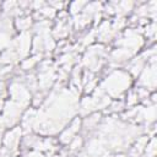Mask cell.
I'll use <instances>...</instances> for the list:
<instances>
[{"label": "cell", "mask_w": 157, "mask_h": 157, "mask_svg": "<svg viewBox=\"0 0 157 157\" xmlns=\"http://www.w3.org/2000/svg\"><path fill=\"white\" fill-rule=\"evenodd\" d=\"M115 157H128V156H125V155H123V153H120V155H117Z\"/></svg>", "instance_id": "4dcf8cb0"}, {"label": "cell", "mask_w": 157, "mask_h": 157, "mask_svg": "<svg viewBox=\"0 0 157 157\" xmlns=\"http://www.w3.org/2000/svg\"><path fill=\"white\" fill-rule=\"evenodd\" d=\"M140 87H144L148 91H155L156 88V55L151 56L147 60V65L140 72L137 81Z\"/></svg>", "instance_id": "3957f363"}, {"label": "cell", "mask_w": 157, "mask_h": 157, "mask_svg": "<svg viewBox=\"0 0 157 157\" xmlns=\"http://www.w3.org/2000/svg\"><path fill=\"white\" fill-rule=\"evenodd\" d=\"M1 145H2V136L0 135V147H1Z\"/></svg>", "instance_id": "1f68e13d"}, {"label": "cell", "mask_w": 157, "mask_h": 157, "mask_svg": "<svg viewBox=\"0 0 157 157\" xmlns=\"http://www.w3.org/2000/svg\"><path fill=\"white\" fill-rule=\"evenodd\" d=\"M135 93H136V96H137V98H139V99L148 98V94H150L148 90H146V88H144V87H139V88H137V91H136Z\"/></svg>", "instance_id": "cb8c5ba5"}, {"label": "cell", "mask_w": 157, "mask_h": 157, "mask_svg": "<svg viewBox=\"0 0 157 157\" xmlns=\"http://www.w3.org/2000/svg\"><path fill=\"white\" fill-rule=\"evenodd\" d=\"M54 157H60V156H54Z\"/></svg>", "instance_id": "d6a6232c"}, {"label": "cell", "mask_w": 157, "mask_h": 157, "mask_svg": "<svg viewBox=\"0 0 157 157\" xmlns=\"http://www.w3.org/2000/svg\"><path fill=\"white\" fill-rule=\"evenodd\" d=\"M23 157H44L40 152H38V151H33V152H29V153H27L26 156H23Z\"/></svg>", "instance_id": "f1b7e54d"}, {"label": "cell", "mask_w": 157, "mask_h": 157, "mask_svg": "<svg viewBox=\"0 0 157 157\" xmlns=\"http://www.w3.org/2000/svg\"><path fill=\"white\" fill-rule=\"evenodd\" d=\"M40 59V55H36V56H32V58H27V59H23V61L21 63V69L22 70H29L32 69L37 61Z\"/></svg>", "instance_id": "d6986e66"}, {"label": "cell", "mask_w": 157, "mask_h": 157, "mask_svg": "<svg viewBox=\"0 0 157 157\" xmlns=\"http://www.w3.org/2000/svg\"><path fill=\"white\" fill-rule=\"evenodd\" d=\"M54 78H55V75H54L53 67L47 70V71L39 72V75H38V87H40V90H48L52 86Z\"/></svg>", "instance_id": "8fae6325"}, {"label": "cell", "mask_w": 157, "mask_h": 157, "mask_svg": "<svg viewBox=\"0 0 157 157\" xmlns=\"http://www.w3.org/2000/svg\"><path fill=\"white\" fill-rule=\"evenodd\" d=\"M93 39H94V31H92V32H90L88 34H86V36L82 38L81 44H82V45H87V44L92 43Z\"/></svg>", "instance_id": "83f0119b"}, {"label": "cell", "mask_w": 157, "mask_h": 157, "mask_svg": "<svg viewBox=\"0 0 157 157\" xmlns=\"http://www.w3.org/2000/svg\"><path fill=\"white\" fill-rule=\"evenodd\" d=\"M55 11L56 10H54L52 6H49L48 4L45 5V6H43L39 11H37L42 17H47V18H53L54 16H55Z\"/></svg>", "instance_id": "44dd1931"}, {"label": "cell", "mask_w": 157, "mask_h": 157, "mask_svg": "<svg viewBox=\"0 0 157 157\" xmlns=\"http://www.w3.org/2000/svg\"><path fill=\"white\" fill-rule=\"evenodd\" d=\"M78 157H90V156H88L86 152H82V153H80V156H78Z\"/></svg>", "instance_id": "f546056e"}, {"label": "cell", "mask_w": 157, "mask_h": 157, "mask_svg": "<svg viewBox=\"0 0 157 157\" xmlns=\"http://www.w3.org/2000/svg\"><path fill=\"white\" fill-rule=\"evenodd\" d=\"M145 32H146V36H147V37H153V36L156 34V22L153 21L151 25L147 23Z\"/></svg>", "instance_id": "d4e9b609"}, {"label": "cell", "mask_w": 157, "mask_h": 157, "mask_svg": "<svg viewBox=\"0 0 157 157\" xmlns=\"http://www.w3.org/2000/svg\"><path fill=\"white\" fill-rule=\"evenodd\" d=\"M86 4H87L86 1H75V2H71L70 4V12H71V15L76 16L80 12H82V10L86 6Z\"/></svg>", "instance_id": "ffe728a7"}, {"label": "cell", "mask_w": 157, "mask_h": 157, "mask_svg": "<svg viewBox=\"0 0 157 157\" xmlns=\"http://www.w3.org/2000/svg\"><path fill=\"white\" fill-rule=\"evenodd\" d=\"M26 107H23L22 104L15 102V101H9L4 104V114L1 115V119L5 124L6 128L13 126L22 117V113L25 110Z\"/></svg>", "instance_id": "277c9868"}, {"label": "cell", "mask_w": 157, "mask_h": 157, "mask_svg": "<svg viewBox=\"0 0 157 157\" xmlns=\"http://www.w3.org/2000/svg\"><path fill=\"white\" fill-rule=\"evenodd\" d=\"M156 151H157V147H156V137L155 136H151V140H148L144 152L146 153V157H155L156 156Z\"/></svg>", "instance_id": "ac0fdd59"}, {"label": "cell", "mask_w": 157, "mask_h": 157, "mask_svg": "<svg viewBox=\"0 0 157 157\" xmlns=\"http://www.w3.org/2000/svg\"><path fill=\"white\" fill-rule=\"evenodd\" d=\"M32 49H33V53H34L36 55H40V54L45 50V44H44V39H43L42 36L37 34V36L33 38Z\"/></svg>", "instance_id": "e0dca14e"}, {"label": "cell", "mask_w": 157, "mask_h": 157, "mask_svg": "<svg viewBox=\"0 0 157 157\" xmlns=\"http://www.w3.org/2000/svg\"><path fill=\"white\" fill-rule=\"evenodd\" d=\"M101 118H102L101 113H97V112H93V113H91V115L85 118V120L82 121V125H81L83 128L85 132L92 131L96 128H98V123L101 121Z\"/></svg>", "instance_id": "7c38bea8"}, {"label": "cell", "mask_w": 157, "mask_h": 157, "mask_svg": "<svg viewBox=\"0 0 157 157\" xmlns=\"http://www.w3.org/2000/svg\"><path fill=\"white\" fill-rule=\"evenodd\" d=\"M15 26H16L21 32H26V31L32 26V17H31V16L17 17L16 21H15Z\"/></svg>", "instance_id": "9a60e30c"}, {"label": "cell", "mask_w": 157, "mask_h": 157, "mask_svg": "<svg viewBox=\"0 0 157 157\" xmlns=\"http://www.w3.org/2000/svg\"><path fill=\"white\" fill-rule=\"evenodd\" d=\"M114 31L112 28V23L108 21H104L99 25L98 29H97V38L102 42H109L113 36H114Z\"/></svg>", "instance_id": "9c48e42d"}, {"label": "cell", "mask_w": 157, "mask_h": 157, "mask_svg": "<svg viewBox=\"0 0 157 157\" xmlns=\"http://www.w3.org/2000/svg\"><path fill=\"white\" fill-rule=\"evenodd\" d=\"M82 144H83L82 137H81V136H75V137L71 140V142L69 144V150H70L71 152H76V151L82 146Z\"/></svg>", "instance_id": "7402d4cb"}, {"label": "cell", "mask_w": 157, "mask_h": 157, "mask_svg": "<svg viewBox=\"0 0 157 157\" xmlns=\"http://www.w3.org/2000/svg\"><path fill=\"white\" fill-rule=\"evenodd\" d=\"M78 93L74 90L53 92L37 112L33 130L40 134H55L61 130L78 110Z\"/></svg>", "instance_id": "6da1fadb"}, {"label": "cell", "mask_w": 157, "mask_h": 157, "mask_svg": "<svg viewBox=\"0 0 157 157\" xmlns=\"http://www.w3.org/2000/svg\"><path fill=\"white\" fill-rule=\"evenodd\" d=\"M130 85H131L130 74L121 70H115L103 80L99 88L108 97H119L126 88L130 87Z\"/></svg>", "instance_id": "7a4b0ae2"}, {"label": "cell", "mask_w": 157, "mask_h": 157, "mask_svg": "<svg viewBox=\"0 0 157 157\" xmlns=\"http://www.w3.org/2000/svg\"><path fill=\"white\" fill-rule=\"evenodd\" d=\"M109 110L110 112H114V113H117V112H120L123 108H124V103L123 102H113V103H110L109 104Z\"/></svg>", "instance_id": "484cf974"}, {"label": "cell", "mask_w": 157, "mask_h": 157, "mask_svg": "<svg viewBox=\"0 0 157 157\" xmlns=\"http://www.w3.org/2000/svg\"><path fill=\"white\" fill-rule=\"evenodd\" d=\"M92 16L87 15V13H78L76 16H74V25H75V28L78 29V28H83L86 27L91 21H92Z\"/></svg>", "instance_id": "5bb4252c"}, {"label": "cell", "mask_w": 157, "mask_h": 157, "mask_svg": "<svg viewBox=\"0 0 157 157\" xmlns=\"http://www.w3.org/2000/svg\"><path fill=\"white\" fill-rule=\"evenodd\" d=\"M10 96H11V101H15L22 104L23 107H27L29 101L32 99L31 92L26 87V85L22 82H17V81H13L10 85Z\"/></svg>", "instance_id": "8992f818"}, {"label": "cell", "mask_w": 157, "mask_h": 157, "mask_svg": "<svg viewBox=\"0 0 157 157\" xmlns=\"http://www.w3.org/2000/svg\"><path fill=\"white\" fill-rule=\"evenodd\" d=\"M96 83H97V80H96V78H92V80L87 81V82H86V86H85V92H86V93L92 92V91L96 88Z\"/></svg>", "instance_id": "4316f807"}, {"label": "cell", "mask_w": 157, "mask_h": 157, "mask_svg": "<svg viewBox=\"0 0 157 157\" xmlns=\"http://www.w3.org/2000/svg\"><path fill=\"white\" fill-rule=\"evenodd\" d=\"M22 128L21 126H15L11 130L6 131L5 135L2 136V145L11 152H15L20 145L21 141V135H22Z\"/></svg>", "instance_id": "52a82bcc"}, {"label": "cell", "mask_w": 157, "mask_h": 157, "mask_svg": "<svg viewBox=\"0 0 157 157\" xmlns=\"http://www.w3.org/2000/svg\"><path fill=\"white\" fill-rule=\"evenodd\" d=\"M137 101H139V98H137L136 93H135V92H130V93L128 94V98H126V107L135 105V104L137 103Z\"/></svg>", "instance_id": "603a6c76"}, {"label": "cell", "mask_w": 157, "mask_h": 157, "mask_svg": "<svg viewBox=\"0 0 157 157\" xmlns=\"http://www.w3.org/2000/svg\"><path fill=\"white\" fill-rule=\"evenodd\" d=\"M115 44L118 47H120V48L129 49L130 52H132L135 54L142 47L144 39H142V37H141L140 33H137L132 28H129V29L125 31V33H124L123 37H120L119 39H117Z\"/></svg>", "instance_id": "5b68a950"}, {"label": "cell", "mask_w": 157, "mask_h": 157, "mask_svg": "<svg viewBox=\"0 0 157 157\" xmlns=\"http://www.w3.org/2000/svg\"><path fill=\"white\" fill-rule=\"evenodd\" d=\"M81 125H82V121L81 119L77 117V118H74L70 123V125L63 130V132L60 134L59 136V140L61 144H65V145H69L71 142V140L76 136V134L78 132V130L81 129Z\"/></svg>", "instance_id": "ba28073f"}, {"label": "cell", "mask_w": 157, "mask_h": 157, "mask_svg": "<svg viewBox=\"0 0 157 157\" xmlns=\"http://www.w3.org/2000/svg\"><path fill=\"white\" fill-rule=\"evenodd\" d=\"M67 33H69V27L65 25V21L61 20V21L56 25V27L53 29L52 36H53V38H54V37H55V38H64V37L67 36Z\"/></svg>", "instance_id": "2e32d148"}, {"label": "cell", "mask_w": 157, "mask_h": 157, "mask_svg": "<svg viewBox=\"0 0 157 157\" xmlns=\"http://www.w3.org/2000/svg\"><path fill=\"white\" fill-rule=\"evenodd\" d=\"M134 2L132 1H120V2H113L114 7V13L118 15V17H123L126 13H129L134 9Z\"/></svg>", "instance_id": "4fadbf2b"}, {"label": "cell", "mask_w": 157, "mask_h": 157, "mask_svg": "<svg viewBox=\"0 0 157 157\" xmlns=\"http://www.w3.org/2000/svg\"><path fill=\"white\" fill-rule=\"evenodd\" d=\"M134 55L132 52H130L129 49H125V48H118V49H114L112 53H110V61L115 63V64H121L126 60H129L131 56Z\"/></svg>", "instance_id": "30bf717a"}]
</instances>
